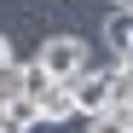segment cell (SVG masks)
<instances>
[{"label":"cell","mask_w":133,"mask_h":133,"mask_svg":"<svg viewBox=\"0 0 133 133\" xmlns=\"http://www.w3.org/2000/svg\"><path fill=\"white\" fill-rule=\"evenodd\" d=\"M133 122L116 116V110H98V116H81V133H127Z\"/></svg>","instance_id":"obj_6"},{"label":"cell","mask_w":133,"mask_h":133,"mask_svg":"<svg viewBox=\"0 0 133 133\" xmlns=\"http://www.w3.org/2000/svg\"><path fill=\"white\" fill-rule=\"evenodd\" d=\"M35 116H41V127H58V122H75L81 110H75V93H70V81H46L35 93Z\"/></svg>","instance_id":"obj_3"},{"label":"cell","mask_w":133,"mask_h":133,"mask_svg":"<svg viewBox=\"0 0 133 133\" xmlns=\"http://www.w3.org/2000/svg\"><path fill=\"white\" fill-rule=\"evenodd\" d=\"M6 64H12V41L0 35V70H6Z\"/></svg>","instance_id":"obj_7"},{"label":"cell","mask_w":133,"mask_h":133,"mask_svg":"<svg viewBox=\"0 0 133 133\" xmlns=\"http://www.w3.org/2000/svg\"><path fill=\"white\" fill-rule=\"evenodd\" d=\"M35 64H41L52 81H70L75 70H87V41H81V35H46L41 52H35Z\"/></svg>","instance_id":"obj_1"},{"label":"cell","mask_w":133,"mask_h":133,"mask_svg":"<svg viewBox=\"0 0 133 133\" xmlns=\"http://www.w3.org/2000/svg\"><path fill=\"white\" fill-rule=\"evenodd\" d=\"M110 6H133V0H110Z\"/></svg>","instance_id":"obj_8"},{"label":"cell","mask_w":133,"mask_h":133,"mask_svg":"<svg viewBox=\"0 0 133 133\" xmlns=\"http://www.w3.org/2000/svg\"><path fill=\"white\" fill-rule=\"evenodd\" d=\"M127 12H133V6H127Z\"/></svg>","instance_id":"obj_10"},{"label":"cell","mask_w":133,"mask_h":133,"mask_svg":"<svg viewBox=\"0 0 133 133\" xmlns=\"http://www.w3.org/2000/svg\"><path fill=\"white\" fill-rule=\"evenodd\" d=\"M127 133H133V127H127Z\"/></svg>","instance_id":"obj_9"},{"label":"cell","mask_w":133,"mask_h":133,"mask_svg":"<svg viewBox=\"0 0 133 133\" xmlns=\"http://www.w3.org/2000/svg\"><path fill=\"white\" fill-rule=\"evenodd\" d=\"M23 87H29V64H6V70H0V104H6V98H23Z\"/></svg>","instance_id":"obj_5"},{"label":"cell","mask_w":133,"mask_h":133,"mask_svg":"<svg viewBox=\"0 0 133 133\" xmlns=\"http://www.w3.org/2000/svg\"><path fill=\"white\" fill-rule=\"evenodd\" d=\"M41 116H35V98H6L0 104V133H35Z\"/></svg>","instance_id":"obj_4"},{"label":"cell","mask_w":133,"mask_h":133,"mask_svg":"<svg viewBox=\"0 0 133 133\" xmlns=\"http://www.w3.org/2000/svg\"><path fill=\"white\" fill-rule=\"evenodd\" d=\"M70 93H75L81 116H98V110H110V98H116V93H110V70H93V64L70 75Z\"/></svg>","instance_id":"obj_2"}]
</instances>
